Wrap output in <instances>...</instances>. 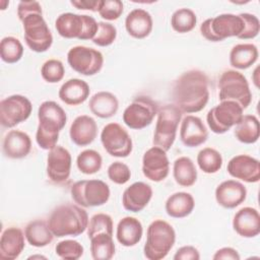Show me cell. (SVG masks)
Segmentation results:
<instances>
[{
  "label": "cell",
  "mask_w": 260,
  "mask_h": 260,
  "mask_svg": "<svg viewBox=\"0 0 260 260\" xmlns=\"http://www.w3.org/2000/svg\"><path fill=\"white\" fill-rule=\"evenodd\" d=\"M209 79L205 72L192 69L182 73L172 88V99L182 113L202 111L209 100Z\"/></svg>",
  "instance_id": "6da1fadb"
},
{
  "label": "cell",
  "mask_w": 260,
  "mask_h": 260,
  "mask_svg": "<svg viewBox=\"0 0 260 260\" xmlns=\"http://www.w3.org/2000/svg\"><path fill=\"white\" fill-rule=\"evenodd\" d=\"M17 16L22 23L27 47L36 53L48 51L53 44V35L43 16L41 4L38 1H20Z\"/></svg>",
  "instance_id": "7a4b0ae2"
},
{
  "label": "cell",
  "mask_w": 260,
  "mask_h": 260,
  "mask_svg": "<svg viewBox=\"0 0 260 260\" xmlns=\"http://www.w3.org/2000/svg\"><path fill=\"white\" fill-rule=\"evenodd\" d=\"M38 119L36 141L42 149L51 150L57 145L59 133L66 125V112L56 102L45 101L38 109Z\"/></svg>",
  "instance_id": "3957f363"
},
{
  "label": "cell",
  "mask_w": 260,
  "mask_h": 260,
  "mask_svg": "<svg viewBox=\"0 0 260 260\" xmlns=\"http://www.w3.org/2000/svg\"><path fill=\"white\" fill-rule=\"evenodd\" d=\"M88 221V214L83 207L66 203L53 209L48 224L57 238L77 237L86 231Z\"/></svg>",
  "instance_id": "277c9868"
},
{
  "label": "cell",
  "mask_w": 260,
  "mask_h": 260,
  "mask_svg": "<svg viewBox=\"0 0 260 260\" xmlns=\"http://www.w3.org/2000/svg\"><path fill=\"white\" fill-rule=\"evenodd\" d=\"M175 242L176 232L173 225L164 219H154L146 231L144 257L148 260H161L167 257Z\"/></svg>",
  "instance_id": "5b68a950"
},
{
  "label": "cell",
  "mask_w": 260,
  "mask_h": 260,
  "mask_svg": "<svg viewBox=\"0 0 260 260\" xmlns=\"http://www.w3.org/2000/svg\"><path fill=\"white\" fill-rule=\"evenodd\" d=\"M182 112L174 104H167L158 108L152 143L153 146L169 151L177 136L179 123L182 119Z\"/></svg>",
  "instance_id": "8992f818"
},
{
  "label": "cell",
  "mask_w": 260,
  "mask_h": 260,
  "mask_svg": "<svg viewBox=\"0 0 260 260\" xmlns=\"http://www.w3.org/2000/svg\"><path fill=\"white\" fill-rule=\"evenodd\" d=\"M99 22L89 15L65 12L55 20V28L64 39L92 40L98 31Z\"/></svg>",
  "instance_id": "52a82bcc"
},
{
  "label": "cell",
  "mask_w": 260,
  "mask_h": 260,
  "mask_svg": "<svg viewBox=\"0 0 260 260\" xmlns=\"http://www.w3.org/2000/svg\"><path fill=\"white\" fill-rule=\"evenodd\" d=\"M218 99L233 101L239 104L243 110L252 102V92L247 78L237 70H225L218 79Z\"/></svg>",
  "instance_id": "ba28073f"
},
{
  "label": "cell",
  "mask_w": 260,
  "mask_h": 260,
  "mask_svg": "<svg viewBox=\"0 0 260 260\" xmlns=\"http://www.w3.org/2000/svg\"><path fill=\"white\" fill-rule=\"evenodd\" d=\"M244 28L241 16L233 13H222L207 18L200 24L201 36L209 42H220L232 37H239Z\"/></svg>",
  "instance_id": "9c48e42d"
},
{
  "label": "cell",
  "mask_w": 260,
  "mask_h": 260,
  "mask_svg": "<svg viewBox=\"0 0 260 260\" xmlns=\"http://www.w3.org/2000/svg\"><path fill=\"white\" fill-rule=\"evenodd\" d=\"M70 194L73 201L81 207H96L109 201L111 190L102 180H80L72 185Z\"/></svg>",
  "instance_id": "30bf717a"
},
{
  "label": "cell",
  "mask_w": 260,
  "mask_h": 260,
  "mask_svg": "<svg viewBox=\"0 0 260 260\" xmlns=\"http://www.w3.org/2000/svg\"><path fill=\"white\" fill-rule=\"evenodd\" d=\"M158 111L157 103L147 95L136 96L124 110L123 122L133 130L143 129L151 124Z\"/></svg>",
  "instance_id": "8fae6325"
},
{
  "label": "cell",
  "mask_w": 260,
  "mask_h": 260,
  "mask_svg": "<svg viewBox=\"0 0 260 260\" xmlns=\"http://www.w3.org/2000/svg\"><path fill=\"white\" fill-rule=\"evenodd\" d=\"M243 113L244 110L236 102L222 101L208 111L206 122L213 133L223 134L241 121Z\"/></svg>",
  "instance_id": "7c38bea8"
},
{
  "label": "cell",
  "mask_w": 260,
  "mask_h": 260,
  "mask_svg": "<svg viewBox=\"0 0 260 260\" xmlns=\"http://www.w3.org/2000/svg\"><path fill=\"white\" fill-rule=\"evenodd\" d=\"M67 62L75 72L84 76H92L102 70L104 56L93 48L75 46L68 51Z\"/></svg>",
  "instance_id": "4fadbf2b"
},
{
  "label": "cell",
  "mask_w": 260,
  "mask_h": 260,
  "mask_svg": "<svg viewBox=\"0 0 260 260\" xmlns=\"http://www.w3.org/2000/svg\"><path fill=\"white\" fill-rule=\"evenodd\" d=\"M101 142L105 150L115 157H127L133 149L132 138L120 124L112 122L104 126Z\"/></svg>",
  "instance_id": "5bb4252c"
},
{
  "label": "cell",
  "mask_w": 260,
  "mask_h": 260,
  "mask_svg": "<svg viewBox=\"0 0 260 260\" xmlns=\"http://www.w3.org/2000/svg\"><path fill=\"white\" fill-rule=\"evenodd\" d=\"M32 111L31 102L24 95L12 94L0 102V123L5 128H13L26 121Z\"/></svg>",
  "instance_id": "9a60e30c"
},
{
  "label": "cell",
  "mask_w": 260,
  "mask_h": 260,
  "mask_svg": "<svg viewBox=\"0 0 260 260\" xmlns=\"http://www.w3.org/2000/svg\"><path fill=\"white\" fill-rule=\"evenodd\" d=\"M170 172V160L167 151L157 146L147 149L142 156V173L152 182L164 181Z\"/></svg>",
  "instance_id": "2e32d148"
},
{
  "label": "cell",
  "mask_w": 260,
  "mask_h": 260,
  "mask_svg": "<svg viewBox=\"0 0 260 260\" xmlns=\"http://www.w3.org/2000/svg\"><path fill=\"white\" fill-rule=\"evenodd\" d=\"M71 165V154L65 147L56 145L49 150L47 156V175L53 183H65L70 177Z\"/></svg>",
  "instance_id": "e0dca14e"
},
{
  "label": "cell",
  "mask_w": 260,
  "mask_h": 260,
  "mask_svg": "<svg viewBox=\"0 0 260 260\" xmlns=\"http://www.w3.org/2000/svg\"><path fill=\"white\" fill-rule=\"evenodd\" d=\"M228 173L246 183H257L260 180V162L248 154H238L232 157L226 167Z\"/></svg>",
  "instance_id": "ac0fdd59"
},
{
  "label": "cell",
  "mask_w": 260,
  "mask_h": 260,
  "mask_svg": "<svg viewBox=\"0 0 260 260\" xmlns=\"http://www.w3.org/2000/svg\"><path fill=\"white\" fill-rule=\"evenodd\" d=\"M208 130L203 121L193 115H187L181 121L180 139L187 147H197L206 142Z\"/></svg>",
  "instance_id": "d6986e66"
},
{
  "label": "cell",
  "mask_w": 260,
  "mask_h": 260,
  "mask_svg": "<svg viewBox=\"0 0 260 260\" xmlns=\"http://www.w3.org/2000/svg\"><path fill=\"white\" fill-rule=\"evenodd\" d=\"M214 195L218 205L226 209H233L246 200L247 189L239 181L225 180L216 187Z\"/></svg>",
  "instance_id": "ffe728a7"
},
{
  "label": "cell",
  "mask_w": 260,
  "mask_h": 260,
  "mask_svg": "<svg viewBox=\"0 0 260 260\" xmlns=\"http://www.w3.org/2000/svg\"><path fill=\"white\" fill-rule=\"evenodd\" d=\"M152 188L144 182H135L127 187L122 195L123 207L131 212L143 210L152 198Z\"/></svg>",
  "instance_id": "44dd1931"
},
{
  "label": "cell",
  "mask_w": 260,
  "mask_h": 260,
  "mask_svg": "<svg viewBox=\"0 0 260 260\" xmlns=\"http://www.w3.org/2000/svg\"><path fill=\"white\" fill-rule=\"evenodd\" d=\"M234 231L243 238H255L260 233V214L254 207L246 206L236 212L233 218Z\"/></svg>",
  "instance_id": "7402d4cb"
},
{
  "label": "cell",
  "mask_w": 260,
  "mask_h": 260,
  "mask_svg": "<svg viewBox=\"0 0 260 260\" xmlns=\"http://www.w3.org/2000/svg\"><path fill=\"white\" fill-rule=\"evenodd\" d=\"M98 135L95 120L88 115L77 116L70 125L69 136L71 141L78 146H86L94 141Z\"/></svg>",
  "instance_id": "603a6c76"
},
{
  "label": "cell",
  "mask_w": 260,
  "mask_h": 260,
  "mask_svg": "<svg viewBox=\"0 0 260 260\" xmlns=\"http://www.w3.org/2000/svg\"><path fill=\"white\" fill-rule=\"evenodd\" d=\"M31 139L29 135L20 130H10L2 143L3 154L11 159H20L30 152Z\"/></svg>",
  "instance_id": "cb8c5ba5"
},
{
  "label": "cell",
  "mask_w": 260,
  "mask_h": 260,
  "mask_svg": "<svg viewBox=\"0 0 260 260\" xmlns=\"http://www.w3.org/2000/svg\"><path fill=\"white\" fill-rule=\"evenodd\" d=\"M25 236L19 228L9 226L2 232L0 238V259L14 260L24 249Z\"/></svg>",
  "instance_id": "d4e9b609"
},
{
  "label": "cell",
  "mask_w": 260,
  "mask_h": 260,
  "mask_svg": "<svg viewBox=\"0 0 260 260\" xmlns=\"http://www.w3.org/2000/svg\"><path fill=\"white\" fill-rule=\"evenodd\" d=\"M153 27V20L150 13L142 8L131 10L125 18V28L128 35L134 39L148 37Z\"/></svg>",
  "instance_id": "484cf974"
},
{
  "label": "cell",
  "mask_w": 260,
  "mask_h": 260,
  "mask_svg": "<svg viewBox=\"0 0 260 260\" xmlns=\"http://www.w3.org/2000/svg\"><path fill=\"white\" fill-rule=\"evenodd\" d=\"M89 93L90 88L86 81L79 78H71L61 85L58 96L68 106H78L88 99Z\"/></svg>",
  "instance_id": "4316f807"
},
{
  "label": "cell",
  "mask_w": 260,
  "mask_h": 260,
  "mask_svg": "<svg viewBox=\"0 0 260 260\" xmlns=\"http://www.w3.org/2000/svg\"><path fill=\"white\" fill-rule=\"evenodd\" d=\"M143 226L139 219L133 216L121 218L117 224L116 238L124 247H133L137 245L142 238Z\"/></svg>",
  "instance_id": "83f0119b"
},
{
  "label": "cell",
  "mask_w": 260,
  "mask_h": 260,
  "mask_svg": "<svg viewBox=\"0 0 260 260\" xmlns=\"http://www.w3.org/2000/svg\"><path fill=\"white\" fill-rule=\"evenodd\" d=\"M90 112L102 119H108L115 116L119 110V101L117 96L110 91H99L94 93L88 103Z\"/></svg>",
  "instance_id": "f1b7e54d"
},
{
  "label": "cell",
  "mask_w": 260,
  "mask_h": 260,
  "mask_svg": "<svg viewBox=\"0 0 260 260\" xmlns=\"http://www.w3.org/2000/svg\"><path fill=\"white\" fill-rule=\"evenodd\" d=\"M194 207V197L188 192H176L172 194L165 204L167 214L174 218H183L190 215Z\"/></svg>",
  "instance_id": "f546056e"
},
{
  "label": "cell",
  "mask_w": 260,
  "mask_h": 260,
  "mask_svg": "<svg viewBox=\"0 0 260 260\" xmlns=\"http://www.w3.org/2000/svg\"><path fill=\"white\" fill-rule=\"evenodd\" d=\"M24 236L27 243L36 248L48 246L53 242L55 237L48 224V221L42 219L29 221L24 229Z\"/></svg>",
  "instance_id": "4dcf8cb0"
},
{
  "label": "cell",
  "mask_w": 260,
  "mask_h": 260,
  "mask_svg": "<svg viewBox=\"0 0 260 260\" xmlns=\"http://www.w3.org/2000/svg\"><path fill=\"white\" fill-rule=\"evenodd\" d=\"M258 48L251 43L238 44L230 52V64L240 70L248 69L258 60Z\"/></svg>",
  "instance_id": "1f68e13d"
},
{
  "label": "cell",
  "mask_w": 260,
  "mask_h": 260,
  "mask_svg": "<svg viewBox=\"0 0 260 260\" xmlns=\"http://www.w3.org/2000/svg\"><path fill=\"white\" fill-rule=\"evenodd\" d=\"M173 176L176 183L182 187H191L197 181V169L188 156L178 157L173 165Z\"/></svg>",
  "instance_id": "d6a6232c"
},
{
  "label": "cell",
  "mask_w": 260,
  "mask_h": 260,
  "mask_svg": "<svg viewBox=\"0 0 260 260\" xmlns=\"http://www.w3.org/2000/svg\"><path fill=\"white\" fill-rule=\"evenodd\" d=\"M236 138L245 144H253L258 141L260 136L259 120L254 115H243L241 121L235 128Z\"/></svg>",
  "instance_id": "836d02e7"
},
{
  "label": "cell",
  "mask_w": 260,
  "mask_h": 260,
  "mask_svg": "<svg viewBox=\"0 0 260 260\" xmlns=\"http://www.w3.org/2000/svg\"><path fill=\"white\" fill-rule=\"evenodd\" d=\"M90 240V254L94 260H110L115 255V244L113 236L101 233Z\"/></svg>",
  "instance_id": "e575fe53"
},
{
  "label": "cell",
  "mask_w": 260,
  "mask_h": 260,
  "mask_svg": "<svg viewBox=\"0 0 260 260\" xmlns=\"http://www.w3.org/2000/svg\"><path fill=\"white\" fill-rule=\"evenodd\" d=\"M222 162V155L212 147H204L197 154V165L205 174L217 173L221 169Z\"/></svg>",
  "instance_id": "d590c367"
},
{
  "label": "cell",
  "mask_w": 260,
  "mask_h": 260,
  "mask_svg": "<svg viewBox=\"0 0 260 260\" xmlns=\"http://www.w3.org/2000/svg\"><path fill=\"white\" fill-rule=\"evenodd\" d=\"M197 16L190 8H179L171 16V26L179 34H186L194 29Z\"/></svg>",
  "instance_id": "8d00e7d4"
},
{
  "label": "cell",
  "mask_w": 260,
  "mask_h": 260,
  "mask_svg": "<svg viewBox=\"0 0 260 260\" xmlns=\"http://www.w3.org/2000/svg\"><path fill=\"white\" fill-rule=\"evenodd\" d=\"M76 166L82 174L93 175L102 169L103 157L94 149H84L77 155Z\"/></svg>",
  "instance_id": "74e56055"
},
{
  "label": "cell",
  "mask_w": 260,
  "mask_h": 260,
  "mask_svg": "<svg viewBox=\"0 0 260 260\" xmlns=\"http://www.w3.org/2000/svg\"><path fill=\"white\" fill-rule=\"evenodd\" d=\"M23 55V46L21 42L14 37H4L0 42L1 60L8 64L18 62Z\"/></svg>",
  "instance_id": "f35d334b"
},
{
  "label": "cell",
  "mask_w": 260,
  "mask_h": 260,
  "mask_svg": "<svg viewBox=\"0 0 260 260\" xmlns=\"http://www.w3.org/2000/svg\"><path fill=\"white\" fill-rule=\"evenodd\" d=\"M113 219L109 214L96 213L92 215L88 221V225L86 229L87 237L88 239H90L101 233H106L113 236Z\"/></svg>",
  "instance_id": "ab89813d"
},
{
  "label": "cell",
  "mask_w": 260,
  "mask_h": 260,
  "mask_svg": "<svg viewBox=\"0 0 260 260\" xmlns=\"http://www.w3.org/2000/svg\"><path fill=\"white\" fill-rule=\"evenodd\" d=\"M56 255L65 260H77L84 252L82 245L75 240H63L55 247Z\"/></svg>",
  "instance_id": "60d3db41"
},
{
  "label": "cell",
  "mask_w": 260,
  "mask_h": 260,
  "mask_svg": "<svg viewBox=\"0 0 260 260\" xmlns=\"http://www.w3.org/2000/svg\"><path fill=\"white\" fill-rule=\"evenodd\" d=\"M41 75L48 83H57L65 75L64 65L58 59H49L42 65Z\"/></svg>",
  "instance_id": "b9f144b4"
},
{
  "label": "cell",
  "mask_w": 260,
  "mask_h": 260,
  "mask_svg": "<svg viewBox=\"0 0 260 260\" xmlns=\"http://www.w3.org/2000/svg\"><path fill=\"white\" fill-rule=\"evenodd\" d=\"M98 24V31L94 38L91 40L92 43L99 47L111 46L117 38L116 26L107 21H99Z\"/></svg>",
  "instance_id": "7bdbcfd3"
},
{
  "label": "cell",
  "mask_w": 260,
  "mask_h": 260,
  "mask_svg": "<svg viewBox=\"0 0 260 260\" xmlns=\"http://www.w3.org/2000/svg\"><path fill=\"white\" fill-rule=\"evenodd\" d=\"M107 174L109 179L117 185H124L131 178L130 168L126 164L118 160L112 162L108 167Z\"/></svg>",
  "instance_id": "ee69618b"
},
{
  "label": "cell",
  "mask_w": 260,
  "mask_h": 260,
  "mask_svg": "<svg viewBox=\"0 0 260 260\" xmlns=\"http://www.w3.org/2000/svg\"><path fill=\"white\" fill-rule=\"evenodd\" d=\"M123 7V3L120 0H101L98 12L105 20L113 21L122 15Z\"/></svg>",
  "instance_id": "f6af8a7d"
},
{
  "label": "cell",
  "mask_w": 260,
  "mask_h": 260,
  "mask_svg": "<svg viewBox=\"0 0 260 260\" xmlns=\"http://www.w3.org/2000/svg\"><path fill=\"white\" fill-rule=\"evenodd\" d=\"M244 22V28L239 35L238 39L241 40H251L258 36L260 30V21L258 17L251 13H240L239 14Z\"/></svg>",
  "instance_id": "bcb514c9"
},
{
  "label": "cell",
  "mask_w": 260,
  "mask_h": 260,
  "mask_svg": "<svg viewBox=\"0 0 260 260\" xmlns=\"http://www.w3.org/2000/svg\"><path fill=\"white\" fill-rule=\"evenodd\" d=\"M173 258L174 260H199L200 253L194 246L186 245L179 248Z\"/></svg>",
  "instance_id": "7dc6e473"
},
{
  "label": "cell",
  "mask_w": 260,
  "mask_h": 260,
  "mask_svg": "<svg viewBox=\"0 0 260 260\" xmlns=\"http://www.w3.org/2000/svg\"><path fill=\"white\" fill-rule=\"evenodd\" d=\"M239 252L232 247H223L218 249L212 256L213 260H240Z\"/></svg>",
  "instance_id": "c3c4849f"
},
{
  "label": "cell",
  "mask_w": 260,
  "mask_h": 260,
  "mask_svg": "<svg viewBox=\"0 0 260 260\" xmlns=\"http://www.w3.org/2000/svg\"><path fill=\"white\" fill-rule=\"evenodd\" d=\"M70 4L76 7L79 10H90L98 12L101 4V0H79V1H70Z\"/></svg>",
  "instance_id": "681fc988"
},
{
  "label": "cell",
  "mask_w": 260,
  "mask_h": 260,
  "mask_svg": "<svg viewBox=\"0 0 260 260\" xmlns=\"http://www.w3.org/2000/svg\"><path fill=\"white\" fill-rule=\"evenodd\" d=\"M257 75H258V67L255 69V71H254V83H255V85H256V87H258L259 85H258V78H257Z\"/></svg>",
  "instance_id": "f907efd6"
},
{
  "label": "cell",
  "mask_w": 260,
  "mask_h": 260,
  "mask_svg": "<svg viewBox=\"0 0 260 260\" xmlns=\"http://www.w3.org/2000/svg\"><path fill=\"white\" fill-rule=\"evenodd\" d=\"M27 259H47V258L42 255H32V256H29Z\"/></svg>",
  "instance_id": "816d5d0a"
}]
</instances>
